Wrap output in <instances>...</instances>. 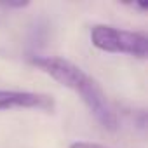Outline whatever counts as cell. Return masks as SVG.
Segmentation results:
<instances>
[{
  "mask_svg": "<svg viewBox=\"0 0 148 148\" xmlns=\"http://www.w3.org/2000/svg\"><path fill=\"white\" fill-rule=\"evenodd\" d=\"M68 148H110L99 143H87V141H77V143H71Z\"/></svg>",
  "mask_w": 148,
  "mask_h": 148,
  "instance_id": "4",
  "label": "cell"
},
{
  "mask_svg": "<svg viewBox=\"0 0 148 148\" xmlns=\"http://www.w3.org/2000/svg\"><path fill=\"white\" fill-rule=\"evenodd\" d=\"M9 108H38L44 112H54L56 103L49 94L0 89V110H9Z\"/></svg>",
  "mask_w": 148,
  "mask_h": 148,
  "instance_id": "3",
  "label": "cell"
},
{
  "mask_svg": "<svg viewBox=\"0 0 148 148\" xmlns=\"http://www.w3.org/2000/svg\"><path fill=\"white\" fill-rule=\"evenodd\" d=\"M4 7H26L28 2H2Z\"/></svg>",
  "mask_w": 148,
  "mask_h": 148,
  "instance_id": "5",
  "label": "cell"
},
{
  "mask_svg": "<svg viewBox=\"0 0 148 148\" xmlns=\"http://www.w3.org/2000/svg\"><path fill=\"white\" fill-rule=\"evenodd\" d=\"M91 42L94 47L106 52H122L139 59H145L148 54V37L145 33L119 30L108 25L92 26Z\"/></svg>",
  "mask_w": 148,
  "mask_h": 148,
  "instance_id": "2",
  "label": "cell"
},
{
  "mask_svg": "<svg viewBox=\"0 0 148 148\" xmlns=\"http://www.w3.org/2000/svg\"><path fill=\"white\" fill-rule=\"evenodd\" d=\"M32 64L40 68L47 75H51L61 86L77 92L86 103V106L89 108V112L94 115V119L101 124V127H105L106 131H115L119 127L117 113L112 108L106 94L103 92L99 84L92 77H89L80 66L56 56L32 58Z\"/></svg>",
  "mask_w": 148,
  "mask_h": 148,
  "instance_id": "1",
  "label": "cell"
}]
</instances>
